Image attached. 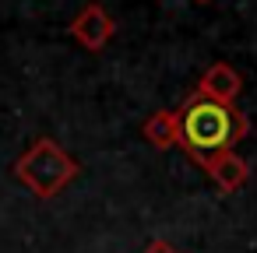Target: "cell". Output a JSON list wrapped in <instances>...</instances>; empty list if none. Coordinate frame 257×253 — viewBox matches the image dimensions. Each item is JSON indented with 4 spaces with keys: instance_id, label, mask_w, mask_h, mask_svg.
I'll return each instance as SVG.
<instances>
[{
    "instance_id": "6da1fadb",
    "label": "cell",
    "mask_w": 257,
    "mask_h": 253,
    "mask_svg": "<svg viewBox=\"0 0 257 253\" xmlns=\"http://www.w3.org/2000/svg\"><path fill=\"white\" fill-rule=\"evenodd\" d=\"M246 127L250 123L236 106L211 102L197 92L176 109V144L194 162H204L218 151H232L246 137Z\"/></svg>"
},
{
    "instance_id": "7a4b0ae2",
    "label": "cell",
    "mask_w": 257,
    "mask_h": 253,
    "mask_svg": "<svg viewBox=\"0 0 257 253\" xmlns=\"http://www.w3.org/2000/svg\"><path fill=\"white\" fill-rule=\"evenodd\" d=\"M81 172V165L53 141V137H36V144H29L18 162H15V176L39 197V200H50L57 197L67 183H74Z\"/></svg>"
},
{
    "instance_id": "3957f363",
    "label": "cell",
    "mask_w": 257,
    "mask_h": 253,
    "mask_svg": "<svg viewBox=\"0 0 257 253\" xmlns=\"http://www.w3.org/2000/svg\"><path fill=\"white\" fill-rule=\"evenodd\" d=\"M67 32H71L85 50L99 53V50H106V46L113 43V36H116V22L109 18V11L99 4V0H92V4H85V8L71 18Z\"/></svg>"
},
{
    "instance_id": "277c9868",
    "label": "cell",
    "mask_w": 257,
    "mask_h": 253,
    "mask_svg": "<svg viewBox=\"0 0 257 253\" xmlns=\"http://www.w3.org/2000/svg\"><path fill=\"white\" fill-rule=\"evenodd\" d=\"M239 92H243V78H239V71H236L232 64H225V60H215V64L201 74V81H197V95H204V99H211V102H222V106H232Z\"/></svg>"
},
{
    "instance_id": "5b68a950",
    "label": "cell",
    "mask_w": 257,
    "mask_h": 253,
    "mask_svg": "<svg viewBox=\"0 0 257 253\" xmlns=\"http://www.w3.org/2000/svg\"><path fill=\"white\" fill-rule=\"evenodd\" d=\"M201 165H204V172L215 179V186H218L222 193H236V190H243L246 179H250V165H246V158H239L236 151H218V155L204 158Z\"/></svg>"
},
{
    "instance_id": "8992f818",
    "label": "cell",
    "mask_w": 257,
    "mask_h": 253,
    "mask_svg": "<svg viewBox=\"0 0 257 253\" xmlns=\"http://www.w3.org/2000/svg\"><path fill=\"white\" fill-rule=\"evenodd\" d=\"M141 134H145V141H148L152 148H159V151L176 148V113H173V109H155V113L141 123Z\"/></svg>"
},
{
    "instance_id": "52a82bcc",
    "label": "cell",
    "mask_w": 257,
    "mask_h": 253,
    "mask_svg": "<svg viewBox=\"0 0 257 253\" xmlns=\"http://www.w3.org/2000/svg\"><path fill=\"white\" fill-rule=\"evenodd\" d=\"M141 253H180V249H176L173 242H166V239H152V242H148Z\"/></svg>"
}]
</instances>
